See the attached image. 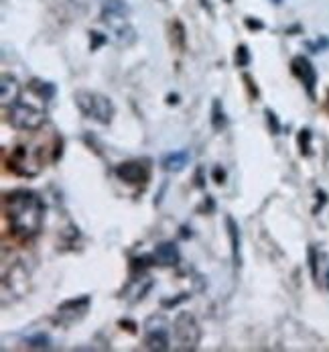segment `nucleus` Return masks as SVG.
Segmentation results:
<instances>
[{
  "label": "nucleus",
  "instance_id": "25",
  "mask_svg": "<svg viewBox=\"0 0 329 352\" xmlns=\"http://www.w3.org/2000/svg\"><path fill=\"white\" fill-rule=\"evenodd\" d=\"M92 39H94V43H92V49H96L98 45H102V43L106 41V37H100V33H92Z\"/></svg>",
  "mask_w": 329,
  "mask_h": 352
},
{
  "label": "nucleus",
  "instance_id": "21",
  "mask_svg": "<svg viewBox=\"0 0 329 352\" xmlns=\"http://www.w3.org/2000/svg\"><path fill=\"white\" fill-rule=\"evenodd\" d=\"M309 141H311V132L309 130H301L299 134V145H301V151L305 155H309Z\"/></svg>",
  "mask_w": 329,
  "mask_h": 352
},
{
  "label": "nucleus",
  "instance_id": "22",
  "mask_svg": "<svg viewBox=\"0 0 329 352\" xmlns=\"http://www.w3.org/2000/svg\"><path fill=\"white\" fill-rule=\"evenodd\" d=\"M151 257H143V259H134L132 261V269H145V267H151Z\"/></svg>",
  "mask_w": 329,
  "mask_h": 352
},
{
  "label": "nucleus",
  "instance_id": "3",
  "mask_svg": "<svg viewBox=\"0 0 329 352\" xmlns=\"http://www.w3.org/2000/svg\"><path fill=\"white\" fill-rule=\"evenodd\" d=\"M173 332L183 351H195L202 340V328L189 312H181L173 322Z\"/></svg>",
  "mask_w": 329,
  "mask_h": 352
},
{
  "label": "nucleus",
  "instance_id": "16",
  "mask_svg": "<svg viewBox=\"0 0 329 352\" xmlns=\"http://www.w3.org/2000/svg\"><path fill=\"white\" fill-rule=\"evenodd\" d=\"M212 126L216 130H221L226 126V113H223V106L219 100H214V104H212Z\"/></svg>",
  "mask_w": 329,
  "mask_h": 352
},
{
  "label": "nucleus",
  "instance_id": "14",
  "mask_svg": "<svg viewBox=\"0 0 329 352\" xmlns=\"http://www.w3.org/2000/svg\"><path fill=\"white\" fill-rule=\"evenodd\" d=\"M155 261H159L161 265L169 267V265H177L179 261V250L173 242H161L155 248Z\"/></svg>",
  "mask_w": 329,
  "mask_h": 352
},
{
  "label": "nucleus",
  "instance_id": "10",
  "mask_svg": "<svg viewBox=\"0 0 329 352\" xmlns=\"http://www.w3.org/2000/svg\"><path fill=\"white\" fill-rule=\"evenodd\" d=\"M116 176L126 183H143V181H147L149 172L145 169V165H141L136 161H128V163H120L116 167Z\"/></svg>",
  "mask_w": 329,
  "mask_h": 352
},
{
  "label": "nucleus",
  "instance_id": "2",
  "mask_svg": "<svg viewBox=\"0 0 329 352\" xmlns=\"http://www.w3.org/2000/svg\"><path fill=\"white\" fill-rule=\"evenodd\" d=\"M75 104L82 110V115L88 118H94L100 124H110L114 117V104L112 100L98 94V92H88V90H80L75 92Z\"/></svg>",
  "mask_w": 329,
  "mask_h": 352
},
{
  "label": "nucleus",
  "instance_id": "27",
  "mask_svg": "<svg viewBox=\"0 0 329 352\" xmlns=\"http://www.w3.org/2000/svg\"><path fill=\"white\" fill-rule=\"evenodd\" d=\"M244 82L248 84V90H250V94H252V96H258V90H256V86H252V80H250V75H244Z\"/></svg>",
  "mask_w": 329,
  "mask_h": 352
},
{
  "label": "nucleus",
  "instance_id": "6",
  "mask_svg": "<svg viewBox=\"0 0 329 352\" xmlns=\"http://www.w3.org/2000/svg\"><path fill=\"white\" fill-rule=\"evenodd\" d=\"M145 342L151 351H169L171 338H169V322L163 316H151L145 322Z\"/></svg>",
  "mask_w": 329,
  "mask_h": 352
},
{
  "label": "nucleus",
  "instance_id": "23",
  "mask_svg": "<svg viewBox=\"0 0 329 352\" xmlns=\"http://www.w3.org/2000/svg\"><path fill=\"white\" fill-rule=\"evenodd\" d=\"M309 261H311V273L317 279V253H315V248H309Z\"/></svg>",
  "mask_w": 329,
  "mask_h": 352
},
{
  "label": "nucleus",
  "instance_id": "26",
  "mask_svg": "<svg viewBox=\"0 0 329 352\" xmlns=\"http://www.w3.org/2000/svg\"><path fill=\"white\" fill-rule=\"evenodd\" d=\"M214 179H216V183H223L226 174H223V169H221V167H216V169H214Z\"/></svg>",
  "mask_w": 329,
  "mask_h": 352
},
{
  "label": "nucleus",
  "instance_id": "12",
  "mask_svg": "<svg viewBox=\"0 0 329 352\" xmlns=\"http://www.w3.org/2000/svg\"><path fill=\"white\" fill-rule=\"evenodd\" d=\"M226 226H228V236H230V244H232V261H234V267L238 269L240 263H242V257H240V228L236 224V220L232 216H226Z\"/></svg>",
  "mask_w": 329,
  "mask_h": 352
},
{
  "label": "nucleus",
  "instance_id": "13",
  "mask_svg": "<svg viewBox=\"0 0 329 352\" xmlns=\"http://www.w3.org/2000/svg\"><path fill=\"white\" fill-rule=\"evenodd\" d=\"M187 163H189V151H173V153L164 155L163 169L177 174V172H183Z\"/></svg>",
  "mask_w": 329,
  "mask_h": 352
},
{
  "label": "nucleus",
  "instance_id": "15",
  "mask_svg": "<svg viewBox=\"0 0 329 352\" xmlns=\"http://www.w3.org/2000/svg\"><path fill=\"white\" fill-rule=\"evenodd\" d=\"M31 90L39 96V98H43V100H51L55 96V86L51 82H39V80H33L31 82Z\"/></svg>",
  "mask_w": 329,
  "mask_h": 352
},
{
  "label": "nucleus",
  "instance_id": "24",
  "mask_svg": "<svg viewBox=\"0 0 329 352\" xmlns=\"http://www.w3.org/2000/svg\"><path fill=\"white\" fill-rule=\"evenodd\" d=\"M187 297H189V295H187V294H181V297H177V299H171V301H167V299H164L163 305H164V307H173V305H177V303L185 301Z\"/></svg>",
  "mask_w": 329,
  "mask_h": 352
},
{
  "label": "nucleus",
  "instance_id": "8",
  "mask_svg": "<svg viewBox=\"0 0 329 352\" xmlns=\"http://www.w3.org/2000/svg\"><path fill=\"white\" fill-rule=\"evenodd\" d=\"M88 307H90V295H82V297L69 299V301H65V303H61L57 307L55 322H59L63 326H69V324L82 320L86 316Z\"/></svg>",
  "mask_w": 329,
  "mask_h": 352
},
{
  "label": "nucleus",
  "instance_id": "7",
  "mask_svg": "<svg viewBox=\"0 0 329 352\" xmlns=\"http://www.w3.org/2000/svg\"><path fill=\"white\" fill-rule=\"evenodd\" d=\"M102 21L106 23L116 43L118 45H132L136 41V31L130 27V23L126 21V14H118V12H106L102 10Z\"/></svg>",
  "mask_w": 329,
  "mask_h": 352
},
{
  "label": "nucleus",
  "instance_id": "30",
  "mask_svg": "<svg viewBox=\"0 0 329 352\" xmlns=\"http://www.w3.org/2000/svg\"><path fill=\"white\" fill-rule=\"evenodd\" d=\"M328 288H329V283H328Z\"/></svg>",
  "mask_w": 329,
  "mask_h": 352
},
{
  "label": "nucleus",
  "instance_id": "29",
  "mask_svg": "<svg viewBox=\"0 0 329 352\" xmlns=\"http://www.w3.org/2000/svg\"><path fill=\"white\" fill-rule=\"evenodd\" d=\"M177 102V96H169V104H175Z\"/></svg>",
  "mask_w": 329,
  "mask_h": 352
},
{
  "label": "nucleus",
  "instance_id": "1",
  "mask_svg": "<svg viewBox=\"0 0 329 352\" xmlns=\"http://www.w3.org/2000/svg\"><path fill=\"white\" fill-rule=\"evenodd\" d=\"M43 202L29 189H14L4 196V216L10 233L19 240H31L39 235L43 224Z\"/></svg>",
  "mask_w": 329,
  "mask_h": 352
},
{
  "label": "nucleus",
  "instance_id": "20",
  "mask_svg": "<svg viewBox=\"0 0 329 352\" xmlns=\"http://www.w3.org/2000/svg\"><path fill=\"white\" fill-rule=\"evenodd\" d=\"M265 115H267V122H269V128H271V132H273V134H278V132H280V122H278L276 115H274L273 110H267Z\"/></svg>",
  "mask_w": 329,
  "mask_h": 352
},
{
  "label": "nucleus",
  "instance_id": "4",
  "mask_svg": "<svg viewBox=\"0 0 329 352\" xmlns=\"http://www.w3.org/2000/svg\"><path fill=\"white\" fill-rule=\"evenodd\" d=\"M6 118H8L10 126H14L19 130H37L45 122V115L39 108L25 104V102H16V104L8 106Z\"/></svg>",
  "mask_w": 329,
  "mask_h": 352
},
{
  "label": "nucleus",
  "instance_id": "18",
  "mask_svg": "<svg viewBox=\"0 0 329 352\" xmlns=\"http://www.w3.org/2000/svg\"><path fill=\"white\" fill-rule=\"evenodd\" d=\"M27 347H31V349H49L51 338L47 334H35V336L27 338Z\"/></svg>",
  "mask_w": 329,
  "mask_h": 352
},
{
  "label": "nucleus",
  "instance_id": "11",
  "mask_svg": "<svg viewBox=\"0 0 329 352\" xmlns=\"http://www.w3.org/2000/svg\"><path fill=\"white\" fill-rule=\"evenodd\" d=\"M0 88H2V94L0 96H2V106L4 108H8V106H12V104L19 102V98H21V84H19V80L14 75L4 73Z\"/></svg>",
  "mask_w": 329,
  "mask_h": 352
},
{
  "label": "nucleus",
  "instance_id": "9",
  "mask_svg": "<svg viewBox=\"0 0 329 352\" xmlns=\"http://www.w3.org/2000/svg\"><path fill=\"white\" fill-rule=\"evenodd\" d=\"M291 67H293V73H295V75L303 82V86L307 88L309 96H313L315 84H317V73H315V67L311 65V61L307 58H303V56H299V58L293 59Z\"/></svg>",
  "mask_w": 329,
  "mask_h": 352
},
{
  "label": "nucleus",
  "instance_id": "5",
  "mask_svg": "<svg viewBox=\"0 0 329 352\" xmlns=\"http://www.w3.org/2000/svg\"><path fill=\"white\" fill-rule=\"evenodd\" d=\"M8 169H12L14 174L23 177H35L41 169V159L39 153H35L31 147L21 145L14 147L10 157H8Z\"/></svg>",
  "mask_w": 329,
  "mask_h": 352
},
{
  "label": "nucleus",
  "instance_id": "17",
  "mask_svg": "<svg viewBox=\"0 0 329 352\" xmlns=\"http://www.w3.org/2000/svg\"><path fill=\"white\" fill-rule=\"evenodd\" d=\"M102 10L106 12H118V14H126L128 6L124 0H102Z\"/></svg>",
  "mask_w": 329,
  "mask_h": 352
},
{
  "label": "nucleus",
  "instance_id": "28",
  "mask_svg": "<svg viewBox=\"0 0 329 352\" xmlns=\"http://www.w3.org/2000/svg\"><path fill=\"white\" fill-rule=\"evenodd\" d=\"M246 25H248L250 29H263V23H258V21H254V23H252V21L248 19V21H246Z\"/></svg>",
  "mask_w": 329,
  "mask_h": 352
},
{
  "label": "nucleus",
  "instance_id": "19",
  "mask_svg": "<svg viewBox=\"0 0 329 352\" xmlns=\"http://www.w3.org/2000/svg\"><path fill=\"white\" fill-rule=\"evenodd\" d=\"M248 63H250V51H248L246 45H240V47L236 49V65H238V67H246Z\"/></svg>",
  "mask_w": 329,
  "mask_h": 352
}]
</instances>
